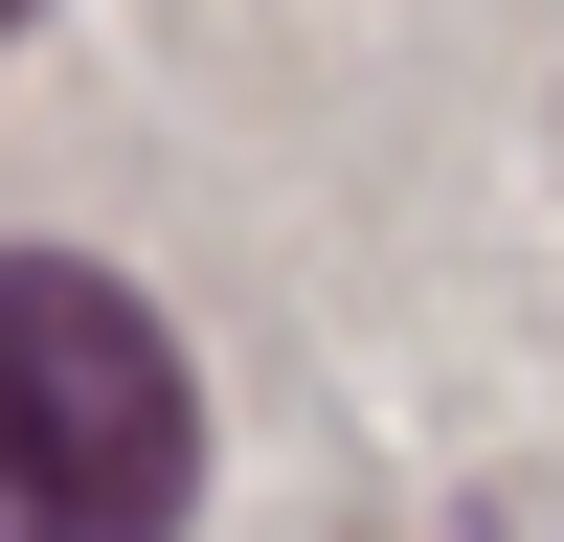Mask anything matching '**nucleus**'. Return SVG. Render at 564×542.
Returning a JSON list of instances; mask_svg holds the SVG:
<instances>
[{
    "label": "nucleus",
    "instance_id": "1",
    "mask_svg": "<svg viewBox=\"0 0 564 542\" xmlns=\"http://www.w3.org/2000/svg\"><path fill=\"white\" fill-rule=\"evenodd\" d=\"M204 497V384L159 294L90 249H0V542H181Z\"/></svg>",
    "mask_w": 564,
    "mask_h": 542
},
{
    "label": "nucleus",
    "instance_id": "2",
    "mask_svg": "<svg viewBox=\"0 0 564 542\" xmlns=\"http://www.w3.org/2000/svg\"><path fill=\"white\" fill-rule=\"evenodd\" d=\"M0 23H23V0H0Z\"/></svg>",
    "mask_w": 564,
    "mask_h": 542
}]
</instances>
